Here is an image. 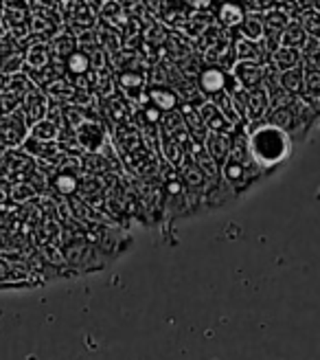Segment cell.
Wrapping results in <instances>:
<instances>
[{"label":"cell","mask_w":320,"mask_h":360,"mask_svg":"<svg viewBox=\"0 0 320 360\" xmlns=\"http://www.w3.org/2000/svg\"><path fill=\"white\" fill-rule=\"evenodd\" d=\"M248 150L261 167H274L283 163L292 152V141L276 125H261L251 134Z\"/></svg>","instance_id":"6da1fadb"},{"label":"cell","mask_w":320,"mask_h":360,"mask_svg":"<svg viewBox=\"0 0 320 360\" xmlns=\"http://www.w3.org/2000/svg\"><path fill=\"white\" fill-rule=\"evenodd\" d=\"M224 84H226V77L218 68H208L202 75V88L206 90V93H218V90L224 88Z\"/></svg>","instance_id":"7a4b0ae2"},{"label":"cell","mask_w":320,"mask_h":360,"mask_svg":"<svg viewBox=\"0 0 320 360\" xmlns=\"http://www.w3.org/2000/svg\"><path fill=\"white\" fill-rule=\"evenodd\" d=\"M220 18L226 22V25H239L241 20H244V11L239 9V7H235V5H224L222 9H220Z\"/></svg>","instance_id":"3957f363"},{"label":"cell","mask_w":320,"mask_h":360,"mask_svg":"<svg viewBox=\"0 0 320 360\" xmlns=\"http://www.w3.org/2000/svg\"><path fill=\"white\" fill-rule=\"evenodd\" d=\"M152 99L158 103V108H165V110H169V108L175 105V95L173 93H163V90H152Z\"/></svg>","instance_id":"277c9868"},{"label":"cell","mask_w":320,"mask_h":360,"mask_svg":"<svg viewBox=\"0 0 320 360\" xmlns=\"http://www.w3.org/2000/svg\"><path fill=\"white\" fill-rule=\"evenodd\" d=\"M55 187L62 191V193H73L77 189V180L73 176H68V174H62L55 178Z\"/></svg>","instance_id":"5b68a950"},{"label":"cell","mask_w":320,"mask_h":360,"mask_svg":"<svg viewBox=\"0 0 320 360\" xmlns=\"http://www.w3.org/2000/svg\"><path fill=\"white\" fill-rule=\"evenodd\" d=\"M68 68L73 70V73H86L88 58L84 56V53H73V56L68 58Z\"/></svg>","instance_id":"8992f818"},{"label":"cell","mask_w":320,"mask_h":360,"mask_svg":"<svg viewBox=\"0 0 320 360\" xmlns=\"http://www.w3.org/2000/svg\"><path fill=\"white\" fill-rule=\"evenodd\" d=\"M241 174H244L241 165H235V163H230V165L226 167V176H228L230 180H237V178H241Z\"/></svg>","instance_id":"52a82bcc"},{"label":"cell","mask_w":320,"mask_h":360,"mask_svg":"<svg viewBox=\"0 0 320 360\" xmlns=\"http://www.w3.org/2000/svg\"><path fill=\"white\" fill-rule=\"evenodd\" d=\"M121 82L126 84V86H136V84H140L143 79H140V75H123Z\"/></svg>","instance_id":"ba28073f"}]
</instances>
